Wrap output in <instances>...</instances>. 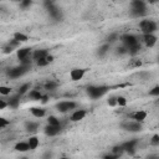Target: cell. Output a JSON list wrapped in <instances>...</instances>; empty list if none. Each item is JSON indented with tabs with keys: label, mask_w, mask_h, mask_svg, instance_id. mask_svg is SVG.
<instances>
[{
	"label": "cell",
	"mask_w": 159,
	"mask_h": 159,
	"mask_svg": "<svg viewBox=\"0 0 159 159\" xmlns=\"http://www.w3.org/2000/svg\"><path fill=\"white\" fill-rule=\"evenodd\" d=\"M132 10H130V15L133 17H143L147 15V5L144 1L142 0H134L132 1Z\"/></svg>",
	"instance_id": "cell-1"
},
{
	"label": "cell",
	"mask_w": 159,
	"mask_h": 159,
	"mask_svg": "<svg viewBox=\"0 0 159 159\" xmlns=\"http://www.w3.org/2000/svg\"><path fill=\"white\" fill-rule=\"evenodd\" d=\"M108 89L109 88L107 86H88L86 92L92 99H97V98H101L102 96H104L108 92Z\"/></svg>",
	"instance_id": "cell-2"
},
{
	"label": "cell",
	"mask_w": 159,
	"mask_h": 159,
	"mask_svg": "<svg viewBox=\"0 0 159 159\" xmlns=\"http://www.w3.org/2000/svg\"><path fill=\"white\" fill-rule=\"evenodd\" d=\"M139 29L143 32V35H149V34H154L158 26H157V22L153 20H142L139 22Z\"/></svg>",
	"instance_id": "cell-3"
},
{
	"label": "cell",
	"mask_w": 159,
	"mask_h": 159,
	"mask_svg": "<svg viewBox=\"0 0 159 159\" xmlns=\"http://www.w3.org/2000/svg\"><path fill=\"white\" fill-rule=\"evenodd\" d=\"M120 128L127 132H130V133H138L143 129V125H142V123L135 122V120H124L120 123Z\"/></svg>",
	"instance_id": "cell-4"
},
{
	"label": "cell",
	"mask_w": 159,
	"mask_h": 159,
	"mask_svg": "<svg viewBox=\"0 0 159 159\" xmlns=\"http://www.w3.org/2000/svg\"><path fill=\"white\" fill-rule=\"evenodd\" d=\"M31 68V66H24V65H20V66H17V67H12V68H10L9 71H7V76L10 77V78H19V77H21V76H24L29 70Z\"/></svg>",
	"instance_id": "cell-5"
},
{
	"label": "cell",
	"mask_w": 159,
	"mask_h": 159,
	"mask_svg": "<svg viewBox=\"0 0 159 159\" xmlns=\"http://www.w3.org/2000/svg\"><path fill=\"white\" fill-rule=\"evenodd\" d=\"M45 6L47 7V11H48L50 16H51L53 20L58 21V20L62 19V11H61L52 1H45Z\"/></svg>",
	"instance_id": "cell-6"
},
{
	"label": "cell",
	"mask_w": 159,
	"mask_h": 159,
	"mask_svg": "<svg viewBox=\"0 0 159 159\" xmlns=\"http://www.w3.org/2000/svg\"><path fill=\"white\" fill-rule=\"evenodd\" d=\"M120 40H122L123 45L127 47V50L128 48H132V47H134L137 45H139L138 37L135 35H132V34H124V35H122L120 36Z\"/></svg>",
	"instance_id": "cell-7"
},
{
	"label": "cell",
	"mask_w": 159,
	"mask_h": 159,
	"mask_svg": "<svg viewBox=\"0 0 159 159\" xmlns=\"http://www.w3.org/2000/svg\"><path fill=\"white\" fill-rule=\"evenodd\" d=\"M76 106L77 104L73 101H61L56 104V109L61 113H66V112H70L71 109H75Z\"/></svg>",
	"instance_id": "cell-8"
},
{
	"label": "cell",
	"mask_w": 159,
	"mask_h": 159,
	"mask_svg": "<svg viewBox=\"0 0 159 159\" xmlns=\"http://www.w3.org/2000/svg\"><path fill=\"white\" fill-rule=\"evenodd\" d=\"M137 143H138V139H130V140H128V142H124V143L120 144V145H122V148H123V150H124L125 153L133 155V154L135 153V145H137Z\"/></svg>",
	"instance_id": "cell-9"
},
{
	"label": "cell",
	"mask_w": 159,
	"mask_h": 159,
	"mask_svg": "<svg viewBox=\"0 0 159 159\" xmlns=\"http://www.w3.org/2000/svg\"><path fill=\"white\" fill-rule=\"evenodd\" d=\"M84 73H86L84 68H73V70L70 71V77H71L72 81H80V80L83 78Z\"/></svg>",
	"instance_id": "cell-10"
},
{
	"label": "cell",
	"mask_w": 159,
	"mask_h": 159,
	"mask_svg": "<svg viewBox=\"0 0 159 159\" xmlns=\"http://www.w3.org/2000/svg\"><path fill=\"white\" fill-rule=\"evenodd\" d=\"M60 130H61V125L56 127V125H50V124H47V125L43 128V132H45V134H46L47 137H55V135H57V134L60 133Z\"/></svg>",
	"instance_id": "cell-11"
},
{
	"label": "cell",
	"mask_w": 159,
	"mask_h": 159,
	"mask_svg": "<svg viewBox=\"0 0 159 159\" xmlns=\"http://www.w3.org/2000/svg\"><path fill=\"white\" fill-rule=\"evenodd\" d=\"M158 41V37L154 34H149V35H143V42L145 43L147 47H153Z\"/></svg>",
	"instance_id": "cell-12"
},
{
	"label": "cell",
	"mask_w": 159,
	"mask_h": 159,
	"mask_svg": "<svg viewBox=\"0 0 159 159\" xmlns=\"http://www.w3.org/2000/svg\"><path fill=\"white\" fill-rule=\"evenodd\" d=\"M16 55H17V58H19L20 61H24V60H26V58H30L31 48H30V47H21V48L17 50Z\"/></svg>",
	"instance_id": "cell-13"
},
{
	"label": "cell",
	"mask_w": 159,
	"mask_h": 159,
	"mask_svg": "<svg viewBox=\"0 0 159 159\" xmlns=\"http://www.w3.org/2000/svg\"><path fill=\"white\" fill-rule=\"evenodd\" d=\"M86 114H87V112L84 109H76L71 114V120L72 122H80V120H82L86 117Z\"/></svg>",
	"instance_id": "cell-14"
},
{
	"label": "cell",
	"mask_w": 159,
	"mask_h": 159,
	"mask_svg": "<svg viewBox=\"0 0 159 159\" xmlns=\"http://www.w3.org/2000/svg\"><path fill=\"white\" fill-rule=\"evenodd\" d=\"M47 56H48V51L47 50H35L32 52V60H35V61L46 58Z\"/></svg>",
	"instance_id": "cell-15"
},
{
	"label": "cell",
	"mask_w": 159,
	"mask_h": 159,
	"mask_svg": "<svg viewBox=\"0 0 159 159\" xmlns=\"http://www.w3.org/2000/svg\"><path fill=\"white\" fill-rule=\"evenodd\" d=\"M132 117H133V119H134L135 122L143 123V122L145 120V118H147V112H145V111H137V112L133 113Z\"/></svg>",
	"instance_id": "cell-16"
},
{
	"label": "cell",
	"mask_w": 159,
	"mask_h": 159,
	"mask_svg": "<svg viewBox=\"0 0 159 159\" xmlns=\"http://www.w3.org/2000/svg\"><path fill=\"white\" fill-rule=\"evenodd\" d=\"M30 112L36 118H42L46 114V111L43 108H40V107H32V108H30Z\"/></svg>",
	"instance_id": "cell-17"
},
{
	"label": "cell",
	"mask_w": 159,
	"mask_h": 159,
	"mask_svg": "<svg viewBox=\"0 0 159 159\" xmlns=\"http://www.w3.org/2000/svg\"><path fill=\"white\" fill-rule=\"evenodd\" d=\"M15 150L16 152H20V153H25L27 150H31L30 149V145L27 142H19L15 144Z\"/></svg>",
	"instance_id": "cell-18"
},
{
	"label": "cell",
	"mask_w": 159,
	"mask_h": 159,
	"mask_svg": "<svg viewBox=\"0 0 159 159\" xmlns=\"http://www.w3.org/2000/svg\"><path fill=\"white\" fill-rule=\"evenodd\" d=\"M20 94H15V96H12V97H10V99L7 101V103H9V107H11V108H17L19 106H20Z\"/></svg>",
	"instance_id": "cell-19"
},
{
	"label": "cell",
	"mask_w": 159,
	"mask_h": 159,
	"mask_svg": "<svg viewBox=\"0 0 159 159\" xmlns=\"http://www.w3.org/2000/svg\"><path fill=\"white\" fill-rule=\"evenodd\" d=\"M27 143H29V145H30V149H31V150H35V149L39 147L40 140H39V138H37L36 135H32V137H30V138L27 139Z\"/></svg>",
	"instance_id": "cell-20"
},
{
	"label": "cell",
	"mask_w": 159,
	"mask_h": 159,
	"mask_svg": "<svg viewBox=\"0 0 159 159\" xmlns=\"http://www.w3.org/2000/svg\"><path fill=\"white\" fill-rule=\"evenodd\" d=\"M39 128V123L36 122H26L25 123V129L29 132V133H35Z\"/></svg>",
	"instance_id": "cell-21"
},
{
	"label": "cell",
	"mask_w": 159,
	"mask_h": 159,
	"mask_svg": "<svg viewBox=\"0 0 159 159\" xmlns=\"http://www.w3.org/2000/svg\"><path fill=\"white\" fill-rule=\"evenodd\" d=\"M29 96H30V98L34 99V101H40V99H42V97H43L42 93H41L40 91H37V89H32V91H30Z\"/></svg>",
	"instance_id": "cell-22"
},
{
	"label": "cell",
	"mask_w": 159,
	"mask_h": 159,
	"mask_svg": "<svg viewBox=\"0 0 159 159\" xmlns=\"http://www.w3.org/2000/svg\"><path fill=\"white\" fill-rule=\"evenodd\" d=\"M108 50H109V43H103L99 48H98V51H97V55L99 56V57H102V56H104L107 52H108Z\"/></svg>",
	"instance_id": "cell-23"
},
{
	"label": "cell",
	"mask_w": 159,
	"mask_h": 159,
	"mask_svg": "<svg viewBox=\"0 0 159 159\" xmlns=\"http://www.w3.org/2000/svg\"><path fill=\"white\" fill-rule=\"evenodd\" d=\"M14 39L17 40L19 42H25V41L29 40L27 35H25V34H22V32H15V34H14Z\"/></svg>",
	"instance_id": "cell-24"
},
{
	"label": "cell",
	"mask_w": 159,
	"mask_h": 159,
	"mask_svg": "<svg viewBox=\"0 0 159 159\" xmlns=\"http://www.w3.org/2000/svg\"><path fill=\"white\" fill-rule=\"evenodd\" d=\"M47 124H50V125H56V127L61 125V124H60V119H58L57 117H55V116H50V117L47 118Z\"/></svg>",
	"instance_id": "cell-25"
},
{
	"label": "cell",
	"mask_w": 159,
	"mask_h": 159,
	"mask_svg": "<svg viewBox=\"0 0 159 159\" xmlns=\"http://www.w3.org/2000/svg\"><path fill=\"white\" fill-rule=\"evenodd\" d=\"M30 87H31V84H30V83H24V84H22V86H20V88L17 89V94H20V96L25 94V93L30 89Z\"/></svg>",
	"instance_id": "cell-26"
},
{
	"label": "cell",
	"mask_w": 159,
	"mask_h": 159,
	"mask_svg": "<svg viewBox=\"0 0 159 159\" xmlns=\"http://www.w3.org/2000/svg\"><path fill=\"white\" fill-rule=\"evenodd\" d=\"M118 40V34L117 32H112V34H109L108 36H107V43H112V42H114V41H117Z\"/></svg>",
	"instance_id": "cell-27"
},
{
	"label": "cell",
	"mask_w": 159,
	"mask_h": 159,
	"mask_svg": "<svg viewBox=\"0 0 159 159\" xmlns=\"http://www.w3.org/2000/svg\"><path fill=\"white\" fill-rule=\"evenodd\" d=\"M11 88L7 87V86H0V94L1 96H9L11 93Z\"/></svg>",
	"instance_id": "cell-28"
},
{
	"label": "cell",
	"mask_w": 159,
	"mask_h": 159,
	"mask_svg": "<svg viewBox=\"0 0 159 159\" xmlns=\"http://www.w3.org/2000/svg\"><path fill=\"white\" fill-rule=\"evenodd\" d=\"M117 106L119 107H125L127 106V98L123 96H118L117 97Z\"/></svg>",
	"instance_id": "cell-29"
},
{
	"label": "cell",
	"mask_w": 159,
	"mask_h": 159,
	"mask_svg": "<svg viewBox=\"0 0 159 159\" xmlns=\"http://www.w3.org/2000/svg\"><path fill=\"white\" fill-rule=\"evenodd\" d=\"M45 88H46L47 91H53V89H56V88H57V83H56V82L50 81V82H47V83L45 84Z\"/></svg>",
	"instance_id": "cell-30"
},
{
	"label": "cell",
	"mask_w": 159,
	"mask_h": 159,
	"mask_svg": "<svg viewBox=\"0 0 159 159\" xmlns=\"http://www.w3.org/2000/svg\"><path fill=\"white\" fill-rule=\"evenodd\" d=\"M123 152H124V150H123L122 145H116V147H113V149H112V153L116 154V155H118V157H119Z\"/></svg>",
	"instance_id": "cell-31"
},
{
	"label": "cell",
	"mask_w": 159,
	"mask_h": 159,
	"mask_svg": "<svg viewBox=\"0 0 159 159\" xmlns=\"http://www.w3.org/2000/svg\"><path fill=\"white\" fill-rule=\"evenodd\" d=\"M149 94L153 96V97H159V86L153 87V88L149 91Z\"/></svg>",
	"instance_id": "cell-32"
},
{
	"label": "cell",
	"mask_w": 159,
	"mask_h": 159,
	"mask_svg": "<svg viewBox=\"0 0 159 159\" xmlns=\"http://www.w3.org/2000/svg\"><path fill=\"white\" fill-rule=\"evenodd\" d=\"M50 62L47 61V58H42V60H39V61H36V65L39 66V67H45V66H47Z\"/></svg>",
	"instance_id": "cell-33"
},
{
	"label": "cell",
	"mask_w": 159,
	"mask_h": 159,
	"mask_svg": "<svg viewBox=\"0 0 159 159\" xmlns=\"http://www.w3.org/2000/svg\"><path fill=\"white\" fill-rule=\"evenodd\" d=\"M150 144L152 145H159V134H154L150 139Z\"/></svg>",
	"instance_id": "cell-34"
},
{
	"label": "cell",
	"mask_w": 159,
	"mask_h": 159,
	"mask_svg": "<svg viewBox=\"0 0 159 159\" xmlns=\"http://www.w3.org/2000/svg\"><path fill=\"white\" fill-rule=\"evenodd\" d=\"M107 103H108V106H111V107H114V106H117V97H109L108 98V101H107Z\"/></svg>",
	"instance_id": "cell-35"
},
{
	"label": "cell",
	"mask_w": 159,
	"mask_h": 159,
	"mask_svg": "<svg viewBox=\"0 0 159 159\" xmlns=\"http://www.w3.org/2000/svg\"><path fill=\"white\" fill-rule=\"evenodd\" d=\"M31 4H32V1H31V0H24V1H21V2H20V6H21L22 9H26V7L31 6Z\"/></svg>",
	"instance_id": "cell-36"
},
{
	"label": "cell",
	"mask_w": 159,
	"mask_h": 159,
	"mask_svg": "<svg viewBox=\"0 0 159 159\" xmlns=\"http://www.w3.org/2000/svg\"><path fill=\"white\" fill-rule=\"evenodd\" d=\"M20 43H21V42H19V41H17V40H15V39H12V40H10V41H9V45H10L11 47H14V48L20 47Z\"/></svg>",
	"instance_id": "cell-37"
},
{
	"label": "cell",
	"mask_w": 159,
	"mask_h": 159,
	"mask_svg": "<svg viewBox=\"0 0 159 159\" xmlns=\"http://www.w3.org/2000/svg\"><path fill=\"white\" fill-rule=\"evenodd\" d=\"M14 50H15V48H14V47H11L9 43H7L6 46H4V47H2V52H4V53H11Z\"/></svg>",
	"instance_id": "cell-38"
},
{
	"label": "cell",
	"mask_w": 159,
	"mask_h": 159,
	"mask_svg": "<svg viewBox=\"0 0 159 159\" xmlns=\"http://www.w3.org/2000/svg\"><path fill=\"white\" fill-rule=\"evenodd\" d=\"M9 124H10V120H7L6 118H0V128H5Z\"/></svg>",
	"instance_id": "cell-39"
},
{
	"label": "cell",
	"mask_w": 159,
	"mask_h": 159,
	"mask_svg": "<svg viewBox=\"0 0 159 159\" xmlns=\"http://www.w3.org/2000/svg\"><path fill=\"white\" fill-rule=\"evenodd\" d=\"M118 158H119L118 155H116V154H113V153H109V154L103 155V158H102V159H118Z\"/></svg>",
	"instance_id": "cell-40"
},
{
	"label": "cell",
	"mask_w": 159,
	"mask_h": 159,
	"mask_svg": "<svg viewBox=\"0 0 159 159\" xmlns=\"http://www.w3.org/2000/svg\"><path fill=\"white\" fill-rule=\"evenodd\" d=\"M9 106V103L5 99H0V109H5Z\"/></svg>",
	"instance_id": "cell-41"
},
{
	"label": "cell",
	"mask_w": 159,
	"mask_h": 159,
	"mask_svg": "<svg viewBox=\"0 0 159 159\" xmlns=\"http://www.w3.org/2000/svg\"><path fill=\"white\" fill-rule=\"evenodd\" d=\"M145 159H159V155L158 154H149L145 157Z\"/></svg>",
	"instance_id": "cell-42"
},
{
	"label": "cell",
	"mask_w": 159,
	"mask_h": 159,
	"mask_svg": "<svg viewBox=\"0 0 159 159\" xmlns=\"http://www.w3.org/2000/svg\"><path fill=\"white\" fill-rule=\"evenodd\" d=\"M51 157H52V154H51L50 152H46V153L42 155V159H51Z\"/></svg>",
	"instance_id": "cell-43"
},
{
	"label": "cell",
	"mask_w": 159,
	"mask_h": 159,
	"mask_svg": "<svg viewBox=\"0 0 159 159\" xmlns=\"http://www.w3.org/2000/svg\"><path fill=\"white\" fill-rule=\"evenodd\" d=\"M46 101H47V96H43L42 97V102H46Z\"/></svg>",
	"instance_id": "cell-44"
},
{
	"label": "cell",
	"mask_w": 159,
	"mask_h": 159,
	"mask_svg": "<svg viewBox=\"0 0 159 159\" xmlns=\"http://www.w3.org/2000/svg\"><path fill=\"white\" fill-rule=\"evenodd\" d=\"M61 159H68V158H61Z\"/></svg>",
	"instance_id": "cell-45"
},
{
	"label": "cell",
	"mask_w": 159,
	"mask_h": 159,
	"mask_svg": "<svg viewBox=\"0 0 159 159\" xmlns=\"http://www.w3.org/2000/svg\"><path fill=\"white\" fill-rule=\"evenodd\" d=\"M22 159H27V158H22Z\"/></svg>",
	"instance_id": "cell-46"
},
{
	"label": "cell",
	"mask_w": 159,
	"mask_h": 159,
	"mask_svg": "<svg viewBox=\"0 0 159 159\" xmlns=\"http://www.w3.org/2000/svg\"><path fill=\"white\" fill-rule=\"evenodd\" d=\"M158 62H159V58H158Z\"/></svg>",
	"instance_id": "cell-47"
}]
</instances>
